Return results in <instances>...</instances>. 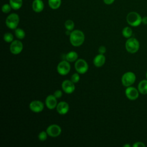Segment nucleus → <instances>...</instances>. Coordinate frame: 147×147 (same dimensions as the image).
<instances>
[{"mask_svg": "<svg viewBox=\"0 0 147 147\" xmlns=\"http://www.w3.org/2000/svg\"><path fill=\"white\" fill-rule=\"evenodd\" d=\"M115 0H103V2L107 4V5H110L111 3H113L114 2Z\"/></svg>", "mask_w": 147, "mask_h": 147, "instance_id": "obj_31", "label": "nucleus"}, {"mask_svg": "<svg viewBox=\"0 0 147 147\" xmlns=\"http://www.w3.org/2000/svg\"><path fill=\"white\" fill-rule=\"evenodd\" d=\"M122 33L123 37H125V38H129L131 37V36H132V33H133L132 29L129 26H126L123 29Z\"/></svg>", "mask_w": 147, "mask_h": 147, "instance_id": "obj_21", "label": "nucleus"}, {"mask_svg": "<svg viewBox=\"0 0 147 147\" xmlns=\"http://www.w3.org/2000/svg\"><path fill=\"white\" fill-rule=\"evenodd\" d=\"M45 105L47 108L49 109H53L56 107L57 103V98L53 95H49L47 96L45 99Z\"/></svg>", "mask_w": 147, "mask_h": 147, "instance_id": "obj_13", "label": "nucleus"}, {"mask_svg": "<svg viewBox=\"0 0 147 147\" xmlns=\"http://www.w3.org/2000/svg\"><path fill=\"white\" fill-rule=\"evenodd\" d=\"M125 95L126 97L131 100H136L139 96V91L134 87H127L125 90Z\"/></svg>", "mask_w": 147, "mask_h": 147, "instance_id": "obj_10", "label": "nucleus"}, {"mask_svg": "<svg viewBox=\"0 0 147 147\" xmlns=\"http://www.w3.org/2000/svg\"><path fill=\"white\" fill-rule=\"evenodd\" d=\"M44 6L42 0H34L32 3V9L36 13L41 12L44 9Z\"/></svg>", "mask_w": 147, "mask_h": 147, "instance_id": "obj_16", "label": "nucleus"}, {"mask_svg": "<svg viewBox=\"0 0 147 147\" xmlns=\"http://www.w3.org/2000/svg\"><path fill=\"white\" fill-rule=\"evenodd\" d=\"M126 21L131 26H138L142 22V18L137 12L131 11L127 15Z\"/></svg>", "mask_w": 147, "mask_h": 147, "instance_id": "obj_2", "label": "nucleus"}, {"mask_svg": "<svg viewBox=\"0 0 147 147\" xmlns=\"http://www.w3.org/2000/svg\"><path fill=\"white\" fill-rule=\"evenodd\" d=\"M3 40L6 42H11L13 41V35L9 32L6 33L3 35Z\"/></svg>", "mask_w": 147, "mask_h": 147, "instance_id": "obj_24", "label": "nucleus"}, {"mask_svg": "<svg viewBox=\"0 0 147 147\" xmlns=\"http://www.w3.org/2000/svg\"><path fill=\"white\" fill-rule=\"evenodd\" d=\"M9 4L13 9L18 10L22 5V0H9Z\"/></svg>", "mask_w": 147, "mask_h": 147, "instance_id": "obj_19", "label": "nucleus"}, {"mask_svg": "<svg viewBox=\"0 0 147 147\" xmlns=\"http://www.w3.org/2000/svg\"><path fill=\"white\" fill-rule=\"evenodd\" d=\"M61 87L63 90L66 94H72L75 89V86L74 83H73L71 80H65L62 82Z\"/></svg>", "mask_w": 147, "mask_h": 147, "instance_id": "obj_11", "label": "nucleus"}, {"mask_svg": "<svg viewBox=\"0 0 147 147\" xmlns=\"http://www.w3.org/2000/svg\"><path fill=\"white\" fill-rule=\"evenodd\" d=\"M64 26H65V28L67 29V30L71 31V30H73L75 24H74V21H72L71 20H68L65 22Z\"/></svg>", "mask_w": 147, "mask_h": 147, "instance_id": "obj_23", "label": "nucleus"}, {"mask_svg": "<svg viewBox=\"0 0 147 147\" xmlns=\"http://www.w3.org/2000/svg\"><path fill=\"white\" fill-rule=\"evenodd\" d=\"M138 90L142 94H147V80H142L139 82Z\"/></svg>", "mask_w": 147, "mask_h": 147, "instance_id": "obj_17", "label": "nucleus"}, {"mask_svg": "<svg viewBox=\"0 0 147 147\" xmlns=\"http://www.w3.org/2000/svg\"><path fill=\"white\" fill-rule=\"evenodd\" d=\"M142 23L145 25H147V17L146 16L142 18Z\"/></svg>", "mask_w": 147, "mask_h": 147, "instance_id": "obj_32", "label": "nucleus"}, {"mask_svg": "<svg viewBox=\"0 0 147 147\" xmlns=\"http://www.w3.org/2000/svg\"><path fill=\"white\" fill-rule=\"evenodd\" d=\"M20 18L16 13H11L9 14L6 19V26L11 29H16L19 24Z\"/></svg>", "mask_w": 147, "mask_h": 147, "instance_id": "obj_4", "label": "nucleus"}, {"mask_svg": "<svg viewBox=\"0 0 147 147\" xmlns=\"http://www.w3.org/2000/svg\"><path fill=\"white\" fill-rule=\"evenodd\" d=\"M47 131H41V132H40V133L38 134V138L39 139L40 141H44L45 140H47Z\"/></svg>", "mask_w": 147, "mask_h": 147, "instance_id": "obj_25", "label": "nucleus"}, {"mask_svg": "<svg viewBox=\"0 0 147 147\" xmlns=\"http://www.w3.org/2000/svg\"><path fill=\"white\" fill-rule=\"evenodd\" d=\"M85 36L83 32L80 30H74L69 35L71 44L74 47H79L84 41Z\"/></svg>", "mask_w": 147, "mask_h": 147, "instance_id": "obj_1", "label": "nucleus"}, {"mask_svg": "<svg viewBox=\"0 0 147 147\" xmlns=\"http://www.w3.org/2000/svg\"><path fill=\"white\" fill-rule=\"evenodd\" d=\"M14 33H15V36H16V37L20 40L24 38V37H25V31L21 28H16L15 29Z\"/></svg>", "mask_w": 147, "mask_h": 147, "instance_id": "obj_22", "label": "nucleus"}, {"mask_svg": "<svg viewBox=\"0 0 147 147\" xmlns=\"http://www.w3.org/2000/svg\"><path fill=\"white\" fill-rule=\"evenodd\" d=\"M11 7L10 4H5L2 7V11L4 13H8L10 11L11 9Z\"/></svg>", "mask_w": 147, "mask_h": 147, "instance_id": "obj_26", "label": "nucleus"}, {"mask_svg": "<svg viewBox=\"0 0 147 147\" xmlns=\"http://www.w3.org/2000/svg\"><path fill=\"white\" fill-rule=\"evenodd\" d=\"M133 147H145V145L142 142H136L133 145Z\"/></svg>", "mask_w": 147, "mask_h": 147, "instance_id": "obj_29", "label": "nucleus"}, {"mask_svg": "<svg viewBox=\"0 0 147 147\" xmlns=\"http://www.w3.org/2000/svg\"><path fill=\"white\" fill-rule=\"evenodd\" d=\"M125 48L126 51L130 53L137 52L140 48L138 41L133 37L129 38L125 43Z\"/></svg>", "mask_w": 147, "mask_h": 147, "instance_id": "obj_3", "label": "nucleus"}, {"mask_svg": "<svg viewBox=\"0 0 147 147\" xmlns=\"http://www.w3.org/2000/svg\"><path fill=\"white\" fill-rule=\"evenodd\" d=\"M78 74L79 73H75L73 75H72V76H71V80L74 83H78L80 80V76Z\"/></svg>", "mask_w": 147, "mask_h": 147, "instance_id": "obj_27", "label": "nucleus"}, {"mask_svg": "<svg viewBox=\"0 0 147 147\" xmlns=\"http://www.w3.org/2000/svg\"><path fill=\"white\" fill-rule=\"evenodd\" d=\"M146 78L147 79V71H146Z\"/></svg>", "mask_w": 147, "mask_h": 147, "instance_id": "obj_34", "label": "nucleus"}, {"mask_svg": "<svg viewBox=\"0 0 147 147\" xmlns=\"http://www.w3.org/2000/svg\"><path fill=\"white\" fill-rule=\"evenodd\" d=\"M61 3V0H48V5L52 9H58Z\"/></svg>", "mask_w": 147, "mask_h": 147, "instance_id": "obj_20", "label": "nucleus"}, {"mask_svg": "<svg viewBox=\"0 0 147 147\" xmlns=\"http://www.w3.org/2000/svg\"><path fill=\"white\" fill-rule=\"evenodd\" d=\"M70 69L71 65L69 61L67 60H63L60 61L57 67V71L58 73L62 76L67 75L69 72Z\"/></svg>", "mask_w": 147, "mask_h": 147, "instance_id": "obj_7", "label": "nucleus"}, {"mask_svg": "<svg viewBox=\"0 0 147 147\" xmlns=\"http://www.w3.org/2000/svg\"><path fill=\"white\" fill-rule=\"evenodd\" d=\"M44 107L43 103L38 100H34L32 101L29 104V109L34 113L41 112Z\"/></svg>", "mask_w": 147, "mask_h": 147, "instance_id": "obj_12", "label": "nucleus"}, {"mask_svg": "<svg viewBox=\"0 0 147 147\" xmlns=\"http://www.w3.org/2000/svg\"><path fill=\"white\" fill-rule=\"evenodd\" d=\"M65 60L69 62L76 61L78 60V55L76 52L71 51L65 55Z\"/></svg>", "mask_w": 147, "mask_h": 147, "instance_id": "obj_18", "label": "nucleus"}, {"mask_svg": "<svg viewBox=\"0 0 147 147\" xmlns=\"http://www.w3.org/2000/svg\"><path fill=\"white\" fill-rule=\"evenodd\" d=\"M56 110L59 114L64 115L67 114L69 110V105L66 102H60L57 105Z\"/></svg>", "mask_w": 147, "mask_h": 147, "instance_id": "obj_14", "label": "nucleus"}, {"mask_svg": "<svg viewBox=\"0 0 147 147\" xmlns=\"http://www.w3.org/2000/svg\"><path fill=\"white\" fill-rule=\"evenodd\" d=\"M106 61V57L104 56L103 54H99L96 55L94 60H93V63L94 65L96 67H100L103 66Z\"/></svg>", "mask_w": 147, "mask_h": 147, "instance_id": "obj_15", "label": "nucleus"}, {"mask_svg": "<svg viewBox=\"0 0 147 147\" xmlns=\"http://www.w3.org/2000/svg\"><path fill=\"white\" fill-rule=\"evenodd\" d=\"M75 68L78 73L83 74L87 71L88 65L85 60L79 59L77 60L75 63Z\"/></svg>", "mask_w": 147, "mask_h": 147, "instance_id": "obj_6", "label": "nucleus"}, {"mask_svg": "<svg viewBox=\"0 0 147 147\" xmlns=\"http://www.w3.org/2000/svg\"><path fill=\"white\" fill-rule=\"evenodd\" d=\"M106 51V48L105 46H100L98 49V52L100 54H104Z\"/></svg>", "mask_w": 147, "mask_h": 147, "instance_id": "obj_30", "label": "nucleus"}, {"mask_svg": "<svg viewBox=\"0 0 147 147\" xmlns=\"http://www.w3.org/2000/svg\"><path fill=\"white\" fill-rule=\"evenodd\" d=\"M130 145L129 144H125L123 145V147H130Z\"/></svg>", "mask_w": 147, "mask_h": 147, "instance_id": "obj_33", "label": "nucleus"}, {"mask_svg": "<svg viewBox=\"0 0 147 147\" xmlns=\"http://www.w3.org/2000/svg\"><path fill=\"white\" fill-rule=\"evenodd\" d=\"M23 49V44L19 40L13 41L10 45V51L13 55H18L20 53Z\"/></svg>", "mask_w": 147, "mask_h": 147, "instance_id": "obj_8", "label": "nucleus"}, {"mask_svg": "<svg viewBox=\"0 0 147 147\" xmlns=\"http://www.w3.org/2000/svg\"><path fill=\"white\" fill-rule=\"evenodd\" d=\"M46 131L49 136L52 137H56L61 134V129L60 126L56 124H52L47 128Z\"/></svg>", "mask_w": 147, "mask_h": 147, "instance_id": "obj_9", "label": "nucleus"}, {"mask_svg": "<svg viewBox=\"0 0 147 147\" xmlns=\"http://www.w3.org/2000/svg\"><path fill=\"white\" fill-rule=\"evenodd\" d=\"M136 76L132 72H125L122 76L121 82L122 84L125 87L131 86L136 81Z\"/></svg>", "mask_w": 147, "mask_h": 147, "instance_id": "obj_5", "label": "nucleus"}, {"mask_svg": "<svg viewBox=\"0 0 147 147\" xmlns=\"http://www.w3.org/2000/svg\"><path fill=\"white\" fill-rule=\"evenodd\" d=\"M53 95L56 98H60L63 95V92L61 90H56L54 93H53Z\"/></svg>", "mask_w": 147, "mask_h": 147, "instance_id": "obj_28", "label": "nucleus"}]
</instances>
